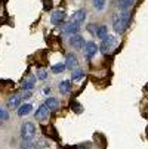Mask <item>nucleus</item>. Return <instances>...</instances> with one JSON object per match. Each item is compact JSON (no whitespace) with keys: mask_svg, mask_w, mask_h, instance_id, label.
Masks as SVG:
<instances>
[{"mask_svg":"<svg viewBox=\"0 0 148 149\" xmlns=\"http://www.w3.org/2000/svg\"><path fill=\"white\" fill-rule=\"evenodd\" d=\"M130 25V12L124 10V12H119L113 16V28L117 34H123L126 33V30Z\"/></svg>","mask_w":148,"mask_h":149,"instance_id":"obj_1","label":"nucleus"},{"mask_svg":"<svg viewBox=\"0 0 148 149\" xmlns=\"http://www.w3.org/2000/svg\"><path fill=\"white\" fill-rule=\"evenodd\" d=\"M116 45H117V38H116V36L107 34V36L102 38V41H101L99 50H101V53L107 55V53H110V50H111L113 47H116Z\"/></svg>","mask_w":148,"mask_h":149,"instance_id":"obj_2","label":"nucleus"},{"mask_svg":"<svg viewBox=\"0 0 148 149\" xmlns=\"http://www.w3.org/2000/svg\"><path fill=\"white\" fill-rule=\"evenodd\" d=\"M19 132H21V137H22V140H31L36 136L37 129H36V125L33 123L25 121V123H22V125H21Z\"/></svg>","mask_w":148,"mask_h":149,"instance_id":"obj_3","label":"nucleus"},{"mask_svg":"<svg viewBox=\"0 0 148 149\" xmlns=\"http://www.w3.org/2000/svg\"><path fill=\"white\" fill-rule=\"evenodd\" d=\"M68 45L71 47L77 49V50H83L84 46H86V40H84L83 36H80V34H74L68 38Z\"/></svg>","mask_w":148,"mask_h":149,"instance_id":"obj_4","label":"nucleus"},{"mask_svg":"<svg viewBox=\"0 0 148 149\" xmlns=\"http://www.w3.org/2000/svg\"><path fill=\"white\" fill-rule=\"evenodd\" d=\"M84 56H86V59H93L98 52H99V46L95 43V41H86V46H84Z\"/></svg>","mask_w":148,"mask_h":149,"instance_id":"obj_5","label":"nucleus"},{"mask_svg":"<svg viewBox=\"0 0 148 149\" xmlns=\"http://www.w3.org/2000/svg\"><path fill=\"white\" fill-rule=\"evenodd\" d=\"M65 12L62 10V9H56V10H53L52 12V15H51V22H52V25H56V27H59V25H62L64 24V21H65Z\"/></svg>","mask_w":148,"mask_h":149,"instance_id":"obj_6","label":"nucleus"},{"mask_svg":"<svg viewBox=\"0 0 148 149\" xmlns=\"http://www.w3.org/2000/svg\"><path fill=\"white\" fill-rule=\"evenodd\" d=\"M61 31H62V34H65V36L71 37V36H74V34H79L80 27H79L77 24H74L73 21H68L67 24H64V25L61 27Z\"/></svg>","mask_w":148,"mask_h":149,"instance_id":"obj_7","label":"nucleus"},{"mask_svg":"<svg viewBox=\"0 0 148 149\" xmlns=\"http://www.w3.org/2000/svg\"><path fill=\"white\" fill-rule=\"evenodd\" d=\"M51 109L48 108V106L43 103V105H40L39 108H37V111L34 112V118L37 120V121H45V120H48L49 118V115H51Z\"/></svg>","mask_w":148,"mask_h":149,"instance_id":"obj_8","label":"nucleus"},{"mask_svg":"<svg viewBox=\"0 0 148 149\" xmlns=\"http://www.w3.org/2000/svg\"><path fill=\"white\" fill-rule=\"evenodd\" d=\"M86 16H88L86 10H84V9H79V10H76V12L71 15V19H70V21H73L74 24H77L79 27H81L84 22H86Z\"/></svg>","mask_w":148,"mask_h":149,"instance_id":"obj_9","label":"nucleus"},{"mask_svg":"<svg viewBox=\"0 0 148 149\" xmlns=\"http://www.w3.org/2000/svg\"><path fill=\"white\" fill-rule=\"evenodd\" d=\"M36 75H27L21 81V90H33L36 87Z\"/></svg>","mask_w":148,"mask_h":149,"instance_id":"obj_10","label":"nucleus"},{"mask_svg":"<svg viewBox=\"0 0 148 149\" xmlns=\"http://www.w3.org/2000/svg\"><path fill=\"white\" fill-rule=\"evenodd\" d=\"M65 67L68 68V70H76L77 67H79V59H77V56L74 55V53H67L65 55Z\"/></svg>","mask_w":148,"mask_h":149,"instance_id":"obj_11","label":"nucleus"},{"mask_svg":"<svg viewBox=\"0 0 148 149\" xmlns=\"http://www.w3.org/2000/svg\"><path fill=\"white\" fill-rule=\"evenodd\" d=\"M136 0H117L116 2V6L120 12H124V10H129L133 5H135Z\"/></svg>","mask_w":148,"mask_h":149,"instance_id":"obj_12","label":"nucleus"},{"mask_svg":"<svg viewBox=\"0 0 148 149\" xmlns=\"http://www.w3.org/2000/svg\"><path fill=\"white\" fill-rule=\"evenodd\" d=\"M21 102H22V99H21L19 93H15V95L9 96L8 106H9V108H12V109H16V108H19V106H21Z\"/></svg>","mask_w":148,"mask_h":149,"instance_id":"obj_13","label":"nucleus"},{"mask_svg":"<svg viewBox=\"0 0 148 149\" xmlns=\"http://www.w3.org/2000/svg\"><path fill=\"white\" fill-rule=\"evenodd\" d=\"M58 90H59L61 95H68V93L71 92V81H70V80L61 81L59 86H58Z\"/></svg>","mask_w":148,"mask_h":149,"instance_id":"obj_14","label":"nucleus"},{"mask_svg":"<svg viewBox=\"0 0 148 149\" xmlns=\"http://www.w3.org/2000/svg\"><path fill=\"white\" fill-rule=\"evenodd\" d=\"M33 111V105L31 103H24L18 108V117H27Z\"/></svg>","mask_w":148,"mask_h":149,"instance_id":"obj_15","label":"nucleus"},{"mask_svg":"<svg viewBox=\"0 0 148 149\" xmlns=\"http://www.w3.org/2000/svg\"><path fill=\"white\" fill-rule=\"evenodd\" d=\"M45 105L48 106L51 111H56V109H59V100H58L56 97H48V99L45 100Z\"/></svg>","mask_w":148,"mask_h":149,"instance_id":"obj_16","label":"nucleus"},{"mask_svg":"<svg viewBox=\"0 0 148 149\" xmlns=\"http://www.w3.org/2000/svg\"><path fill=\"white\" fill-rule=\"evenodd\" d=\"M83 77H84V71L83 70L76 68V70L71 71V81H80V80H83Z\"/></svg>","mask_w":148,"mask_h":149,"instance_id":"obj_17","label":"nucleus"},{"mask_svg":"<svg viewBox=\"0 0 148 149\" xmlns=\"http://www.w3.org/2000/svg\"><path fill=\"white\" fill-rule=\"evenodd\" d=\"M48 77H49V72H48L46 68H39V70L36 71V78H37V80L43 81V80H46Z\"/></svg>","mask_w":148,"mask_h":149,"instance_id":"obj_18","label":"nucleus"},{"mask_svg":"<svg viewBox=\"0 0 148 149\" xmlns=\"http://www.w3.org/2000/svg\"><path fill=\"white\" fill-rule=\"evenodd\" d=\"M107 34H108V28H107V25H98V30H96V34H95L98 38L102 40Z\"/></svg>","mask_w":148,"mask_h":149,"instance_id":"obj_19","label":"nucleus"},{"mask_svg":"<svg viewBox=\"0 0 148 149\" xmlns=\"http://www.w3.org/2000/svg\"><path fill=\"white\" fill-rule=\"evenodd\" d=\"M67 67H65V63L64 62H59V63H55V65H52V72L53 74H61V72H64V70H65Z\"/></svg>","mask_w":148,"mask_h":149,"instance_id":"obj_20","label":"nucleus"},{"mask_svg":"<svg viewBox=\"0 0 148 149\" xmlns=\"http://www.w3.org/2000/svg\"><path fill=\"white\" fill-rule=\"evenodd\" d=\"M21 149H36V145L33 140H22L21 142Z\"/></svg>","mask_w":148,"mask_h":149,"instance_id":"obj_21","label":"nucleus"},{"mask_svg":"<svg viewBox=\"0 0 148 149\" xmlns=\"http://www.w3.org/2000/svg\"><path fill=\"white\" fill-rule=\"evenodd\" d=\"M92 5L96 10H102L105 8V0H92Z\"/></svg>","mask_w":148,"mask_h":149,"instance_id":"obj_22","label":"nucleus"},{"mask_svg":"<svg viewBox=\"0 0 148 149\" xmlns=\"http://www.w3.org/2000/svg\"><path fill=\"white\" fill-rule=\"evenodd\" d=\"M0 120H2V121H8V120H9L8 111H6L5 108H2V106H0Z\"/></svg>","mask_w":148,"mask_h":149,"instance_id":"obj_23","label":"nucleus"},{"mask_svg":"<svg viewBox=\"0 0 148 149\" xmlns=\"http://www.w3.org/2000/svg\"><path fill=\"white\" fill-rule=\"evenodd\" d=\"M19 96H21V99H30L31 97V90H21Z\"/></svg>","mask_w":148,"mask_h":149,"instance_id":"obj_24","label":"nucleus"},{"mask_svg":"<svg viewBox=\"0 0 148 149\" xmlns=\"http://www.w3.org/2000/svg\"><path fill=\"white\" fill-rule=\"evenodd\" d=\"M96 30H98V25H95V24H89V25H88V31H89L92 36L96 34Z\"/></svg>","mask_w":148,"mask_h":149,"instance_id":"obj_25","label":"nucleus"},{"mask_svg":"<svg viewBox=\"0 0 148 149\" xmlns=\"http://www.w3.org/2000/svg\"><path fill=\"white\" fill-rule=\"evenodd\" d=\"M77 149H89V146L88 145H80V146H77Z\"/></svg>","mask_w":148,"mask_h":149,"instance_id":"obj_26","label":"nucleus"},{"mask_svg":"<svg viewBox=\"0 0 148 149\" xmlns=\"http://www.w3.org/2000/svg\"><path fill=\"white\" fill-rule=\"evenodd\" d=\"M49 92H51V87H45V89H43V93H45V95H48Z\"/></svg>","mask_w":148,"mask_h":149,"instance_id":"obj_27","label":"nucleus"},{"mask_svg":"<svg viewBox=\"0 0 148 149\" xmlns=\"http://www.w3.org/2000/svg\"><path fill=\"white\" fill-rule=\"evenodd\" d=\"M2 124H3V121H2V120H0V125H2Z\"/></svg>","mask_w":148,"mask_h":149,"instance_id":"obj_28","label":"nucleus"}]
</instances>
